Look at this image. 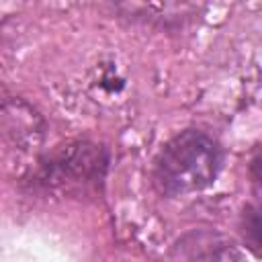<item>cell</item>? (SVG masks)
Instances as JSON below:
<instances>
[{
    "label": "cell",
    "instance_id": "obj_1",
    "mask_svg": "<svg viewBox=\"0 0 262 262\" xmlns=\"http://www.w3.org/2000/svg\"><path fill=\"white\" fill-rule=\"evenodd\" d=\"M221 166V151L213 137L199 129H186L172 137L160 151L154 182L168 196H184L207 188Z\"/></svg>",
    "mask_w": 262,
    "mask_h": 262
}]
</instances>
